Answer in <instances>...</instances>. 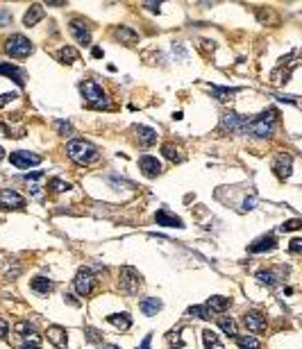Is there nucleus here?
<instances>
[{
    "label": "nucleus",
    "mask_w": 302,
    "mask_h": 349,
    "mask_svg": "<svg viewBox=\"0 0 302 349\" xmlns=\"http://www.w3.org/2000/svg\"><path fill=\"white\" fill-rule=\"evenodd\" d=\"M275 123H277V109H266L252 120H248L246 134H250L252 139H268L275 129Z\"/></svg>",
    "instance_id": "nucleus-1"
},
{
    "label": "nucleus",
    "mask_w": 302,
    "mask_h": 349,
    "mask_svg": "<svg viewBox=\"0 0 302 349\" xmlns=\"http://www.w3.org/2000/svg\"><path fill=\"white\" fill-rule=\"evenodd\" d=\"M66 155L68 159H73L75 163H79V166H89L91 161H95L98 159V150H95V145H91L89 141H71L66 145Z\"/></svg>",
    "instance_id": "nucleus-2"
},
{
    "label": "nucleus",
    "mask_w": 302,
    "mask_h": 349,
    "mask_svg": "<svg viewBox=\"0 0 302 349\" xmlns=\"http://www.w3.org/2000/svg\"><path fill=\"white\" fill-rule=\"evenodd\" d=\"M79 93H82V98L87 100L89 107H91V109H103V107H109L107 95H105L103 86H100L98 82H91V79L82 82V84H79Z\"/></svg>",
    "instance_id": "nucleus-3"
},
{
    "label": "nucleus",
    "mask_w": 302,
    "mask_h": 349,
    "mask_svg": "<svg viewBox=\"0 0 302 349\" xmlns=\"http://www.w3.org/2000/svg\"><path fill=\"white\" fill-rule=\"evenodd\" d=\"M5 52H7L9 57H14V59H23V57H28L32 52V43L28 36L12 34L7 39V43H5Z\"/></svg>",
    "instance_id": "nucleus-4"
},
{
    "label": "nucleus",
    "mask_w": 302,
    "mask_h": 349,
    "mask_svg": "<svg viewBox=\"0 0 302 349\" xmlns=\"http://www.w3.org/2000/svg\"><path fill=\"white\" fill-rule=\"evenodd\" d=\"M246 125H248V116H241L236 111H225L220 116L218 129L223 134H236V132H246Z\"/></svg>",
    "instance_id": "nucleus-5"
},
{
    "label": "nucleus",
    "mask_w": 302,
    "mask_h": 349,
    "mask_svg": "<svg viewBox=\"0 0 302 349\" xmlns=\"http://www.w3.org/2000/svg\"><path fill=\"white\" fill-rule=\"evenodd\" d=\"M120 290L123 293H127V295H134L136 290L143 286V277L139 272H136L134 268H130V266H123L120 268Z\"/></svg>",
    "instance_id": "nucleus-6"
},
{
    "label": "nucleus",
    "mask_w": 302,
    "mask_h": 349,
    "mask_svg": "<svg viewBox=\"0 0 302 349\" xmlns=\"http://www.w3.org/2000/svg\"><path fill=\"white\" fill-rule=\"evenodd\" d=\"M73 286H75L77 295H82V297H89V295L93 293L95 288V277L91 274V270L89 268H79L75 279H73Z\"/></svg>",
    "instance_id": "nucleus-7"
},
{
    "label": "nucleus",
    "mask_w": 302,
    "mask_h": 349,
    "mask_svg": "<svg viewBox=\"0 0 302 349\" xmlns=\"http://www.w3.org/2000/svg\"><path fill=\"white\" fill-rule=\"evenodd\" d=\"M0 209H5V211L25 209V198L21 193H16L14 188H3L0 190Z\"/></svg>",
    "instance_id": "nucleus-8"
},
{
    "label": "nucleus",
    "mask_w": 302,
    "mask_h": 349,
    "mask_svg": "<svg viewBox=\"0 0 302 349\" xmlns=\"http://www.w3.org/2000/svg\"><path fill=\"white\" fill-rule=\"evenodd\" d=\"M9 161H12V166H16V168H30V166L41 163V157L32 155V152H28V150H18V152H12Z\"/></svg>",
    "instance_id": "nucleus-9"
},
{
    "label": "nucleus",
    "mask_w": 302,
    "mask_h": 349,
    "mask_svg": "<svg viewBox=\"0 0 302 349\" xmlns=\"http://www.w3.org/2000/svg\"><path fill=\"white\" fill-rule=\"evenodd\" d=\"M291 168H293V157L282 152V155L275 157V163H273V170L279 179H289L291 177Z\"/></svg>",
    "instance_id": "nucleus-10"
},
{
    "label": "nucleus",
    "mask_w": 302,
    "mask_h": 349,
    "mask_svg": "<svg viewBox=\"0 0 302 349\" xmlns=\"http://www.w3.org/2000/svg\"><path fill=\"white\" fill-rule=\"evenodd\" d=\"M243 322H246V326H248V329H250L252 333L266 331V315L259 313V311H248V313L243 315Z\"/></svg>",
    "instance_id": "nucleus-11"
},
{
    "label": "nucleus",
    "mask_w": 302,
    "mask_h": 349,
    "mask_svg": "<svg viewBox=\"0 0 302 349\" xmlns=\"http://www.w3.org/2000/svg\"><path fill=\"white\" fill-rule=\"evenodd\" d=\"M71 34L75 36V41L77 43H82V46H89V41H91L89 28H87V23H84L82 18H73L71 20Z\"/></svg>",
    "instance_id": "nucleus-12"
},
{
    "label": "nucleus",
    "mask_w": 302,
    "mask_h": 349,
    "mask_svg": "<svg viewBox=\"0 0 302 349\" xmlns=\"http://www.w3.org/2000/svg\"><path fill=\"white\" fill-rule=\"evenodd\" d=\"M139 168L143 170L146 177H157L162 172V163L157 161V157H150V155H143L139 159Z\"/></svg>",
    "instance_id": "nucleus-13"
},
{
    "label": "nucleus",
    "mask_w": 302,
    "mask_h": 349,
    "mask_svg": "<svg viewBox=\"0 0 302 349\" xmlns=\"http://www.w3.org/2000/svg\"><path fill=\"white\" fill-rule=\"evenodd\" d=\"M48 340L52 342L55 347H59V349H66V342H68V336H66V329L64 326H57V324H52V326H48Z\"/></svg>",
    "instance_id": "nucleus-14"
},
{
    "label": "nucleus",
    "mask_w": 302,
    "mask_h": 349,
    "mask_svg": "<svg viewBox=\"0 0 302 349\" xmlns=\"http://www.w3.org/2000/svg\"><path fill=\"white\" fill-rule=\"evenodd\" d=\"M277 247V238H275L273 234H266L261 238H257V241L250 245V252L252 254H259V252H266V250H275Z\"/></svg>",
    "instance_id": "nucleus-15"
},
{
    "label": "nucleus",
    "mask_w": 302,
    "mask_h": 349,
    "mask_svg": "<svg viewBox=\"0 0 302 349\" xmlns=\"http://www.w3.org/2000/svg\"><path fill=\"white\" fill-rule=\"evenodd\" d=\"M155 222L157 225H164V227H184L182 220H179L177 215H173L168 209H159L155 213Z\"/></svg>",
    "instance_id": "nucleus-16"
},
{
    "label": "nucleus",
    "mask_w": 302,
    "mask_h": 349,
    "mask_svg": "<svg viewBox=\"0 0 302 349\" xmlns=\"http://www.w3.org/2000/svg\"><path fill=\"white\" fill-rule=\"evenodd\" d=\"M0 75H7L9 79H14L18 86H23L25 84V73L21 71V68L12 66V63H0Z\"/></svg>",
    "instance_id": "nucleus-17"
},
{
    "label": "nucleus",
    "mask_w": 302,
    "mask_h": 349,
    "mask_svg": "<svg viewBox=\"0 0 302 349\" xmlns=\"http://www.w3.org/2000/svg\"><path fill=\"white\" fill-rule=\"evenodd\" d=\"M232 304L230 297H223V295H214V297L207 299V309L211 311V313H223V311H227Z\"/></svg>",
    "instance_id": "nucleus-18"
},
{
    "label": "nucleus",
    "mask_w": 302,
    "mask_h": 349,
    "mask_svg": "<svg viewBox=\"0 0 302 349\" xmlns=\"http://www.w3.org/2000/svg\"><path fill=\"white\" fill-rule=\"evenodd\" d=\"M114 34H116V39H118L120 43H125V46H134L136 41H139V34H136L134 30L125 28V25H120V28H116V30H114Z\"/></svg>",
    "instance_id": "nucleus-19"
},
{
    "label": "nucleus",
    "mask_w": 302,
    "mask_h": 349,
    "mask_svg": "<svg viewBox=\"0 0 302 349\" xmlns=\"http://www.w3.org/2000/svg\"><path fill=\"white\" fill-rule=\"evenodd\" d=\"M41 18H44V7H41L39 3H34V5H30V9L25 12V16H23V23L28 25V28H32V25H36Z\"/></svg>",
    "instance_id": "nucleus-20"
},
{
    "label": "nucleus",
    "mask_w": 302,
    "mask_h": 349,
    "mask_svg": "<svg viewBox=\"0 0 302 349\" xmlns=\"http://www.w3.org/2000/svg\"><path fill=\"white\" fill-rule=\"evenodd\" d=\"M136 136H139V143L143 147H150V145H155V143H157V132L150 129V127L139 125V127H136Z\"/></svg>",
    "instance_id": "nucleus-21"
},
{
    "label": "nucleus",
    "mask_w": 302,
    "mask_h": 349,
    "mask_svg": "<svg viewBox=\"0 0 302 349\" xmlns=\"http://www.w3.org/2000/svg\"><path fill=\"white\" fill-rule=\"evenodd\" d=\"M139 309L143 311V315H157L162 311V299L157 297H146L139 301Z\"/></svg>",
    "instance_id": "nucleus-22"
},
{
    "label": "nucleus",
    "mask_w": 302,
    "mask_h": 349,
    "mask_svg": "<svg viewBox=\"0 0 302 349\" xmlns=\"http://www.w3.org/2000/svg\"><path fill=\"white\" fill-rule=\"evenodd\" d=\"M16 333H21V336L25 338V342H34V345H39V336H36V329L28 322H18L16 324Z\"/></svg>",
    "instance_id": "nucleus-23"
},
{
    "label": "nucleus",
    "mask_w": 302,
    "mask_h": 349,
    "mask_svg": "<svg viewBox=\"0 0 302 349\" xmlns=\"http://www.w3.org/2000/svg\"><path fill=\"white\" fill-rule=\"evenodd\" d=\"M107 322L114 326H118V329H123V331H127L132 326V317L127 313H111V315H107Z\"/></svg>",
    "instance_id": "nucleus-24"
},
{
    "label": "nucleus",
    "mask_w": 302,
    "mask_h": 349,
    "mask_svg": "<svg viewBox=\"0 0 302 349\" xmlns=\"http://www.w3.org/2000/svg\"><path fill=\"white\" fill-rule=\"evenodd\" d=\"M257 281L261 286H268V288H275L279 283V277L273 272V270H259L257 272Z\"/></svg>",
    "instance_id": "nucleus-25"
},
{
    "label": "nucleus",
    "mask_w": 302,
    "mask_h": 349,
    "mask_svg": "<svg viewBox=\"0 0 302 349\" xmlns=\"http://www.w3.org/2000/svg\"><path fill=\"white\" fill-rule=\"evenodd\" d=\"M32 290L34 293H39V295H48L52 288H55V283L50 281V279H46V277H36V279H32Z\"/></svg>",
    "instance_id": "nucleus-26"
},
{
    "label": "nucleus",
    "mask_w": 302,
    "mask_h": 349,
    "mask_svg": "<svg viewBox=\"0 0 302 349\" xmlns=\"http://www.w3.org/2000/svg\"><path fill=\"white\" fill-rule=\"evenodd\" d=\"M57 59H59L62 63H73V61H77L79 59V55H77V50L75 48H71V46H64L59 52H57Z\"/></svg>",
    "instance_id": "nucleus-27"
},
{
    "label": "nucleus",
    "mask_w": 302,
    "mask_h": 349,
    "mask_svg": "<svg viewBox=\"0 0 302 349\" xmlns=\"http://www.w3.org/2000/svg\"><path fill=\"white\" fill-rule=\"evenodd\" d=\"M238 89H220V86H211V95H214L218 102H227V100H232L236 95Z\"/></svg>",
    "instance_id": "nucleus-28"
},
{
    "label": "nucleus",
    "mask_w": 302,
    "mask_h": 349,
    "mask_svg": "<svg viewBox=\"0 0 302 349\" xmlns=\"http://www.w3.org/2000/svg\"><path fill=\"white\" fill-rule=\"evenodd\" d=\"M203 340H205V347L207 349H225L220 345V340H218V336H216L211 329H205L203 331Z\"/></svg>",
    "instance_id": "nucleus-29"
},
{
    "label": "nucleus",
    "mask_w": 302,
    "mask_h": 349,
    "mask_svg": "<svg viewBox=\"0 0 302 349\" xmlns=\"http://www.w3.org/2000/svg\"><path fill=\"white\" fill-rule=\"evenodd\" d=\"M236 345L241 349H261V342L254 336H236Z\"/></svg>",
    "instance_id": "nucleus-30"
},
{
    "label": "nucleus",
    "mask_w": 302,
    "mask_h": 349,
    "mask_svg": "<svg viewBox=\"0 0 302 349\" xmlns=\"http://www.w3.org/2000/svg\"><path fill=\"white\" fill-rule=\"evenodd\" d=\"M218 326H220V329L225 331L230 338H236V336H238V331H236V322L232 320V317H220V320H218Z\"/></svg>",
    "instance_id": "nucleus-31"
},
{
    "label": "nucleus",
    "mask_w": 302,
    "mask_h": 349,
    "mask_svg": "<svg viewBox=\"0 0 302 349\" xmlns=\"http://www.w3.org/2000/svg\"><path fill=\"white\" fill-rule=\"evenodd\" d=\"M162 152H164V157H166L168 161H182V155H179L177 145H173V143H164Z\"/></svg>",
    "instance_id": "nucleus-32"
},
{
    "label": "nucleus",
    "mask_w": 302,
    "mask_h": 349,
    "mask_svg": "<svg viewBox=\"0 0 302 349\" xmlns=\"http://www.w3.org/2000/svg\"><path fill=\"white\" fill-rule=\"evenodd\" d=\"M187 315L191 317H200V320H211V311L207 309V306H191V309L187 311Z\"/></svg>",
    "instance_id": "nucleus-33"
},
{
    "label": "nucleus",
    "mask_w": 302,
    "mask_h": 349,
    "mask_svg": "<svg viewBox=\"0 0 302 349\" xmlns=\"http://www.w3.org/2000/svg\"><path fill=\"white\" fill-rule=\"evenodd\" d=\"M48 188H50L52 193H64V190L71 188V184L64 182V179H59V177H55V179H50V182H48Z\"/></svg>",
    "instance_id": "nucleus-34"
},
{
    "label": "nucleus",
    "mask_w": 302,
    "mask_h": 349,
    "mask_svg": "<svg viewBox=\"0 0 302 349\" xmlns=\"http://www.w3.org/2000/svg\"><path fill=\"white\" fill-rule=\"evenodd\" d=\"M55 129L59 132L62 136H71L73 134V125L66 123V120H55Z\"/></svg>",
    "instance_id": "nucleus-35"
},
{
    "label": "nucleus",
    "mask_w": 302,
    "mask_h": 349,
    "mask_svg": "<svg viewBox=\"0 0 302 349\" xmlns=\"http://www.w3.org/2000/svg\"><path fill=\"white\" fill-rule=\"evenodd\" d=\"M302 227V220L293 218V220H286L284 225H279V231H298Z\"/></svg>",
    "instance_id": "nucleus-36"
},
{
    "label": "nucleus",
    "mask_w": 302,
    "mask_h": 349,
    "mask_svg": "<svg viewBox=\"0 0 302 349\" xmlns=\"http://www.w3.org/2000/svg\"><path fill=\"white\" fill-rule=\"evenodd\" d=\"M84 333H87V340H91V342H103V333H100L98 329H93V326H87V329H84Z\"/></svg>",
    "instance_id": "nucleus-37"
},
{
    "label": "nucleus",
    "mask_w": 302,
    "mask_h": 349,
    "mask_svg": "<svg viewBox=\"0 0 302 349\" xmlns=\"http://www.w3.org/2000/svg\"><path fill=\"white\" fill-rule=\"evenodd\" d=\"M289 252H291V254H300V252H302V241H300V238H293V241H291Z\"/></svg>",
    "instance_id": "nucleus-38"
},
{
    "label": "nucleus",
    "mask_w": 302,
    "mask_h": 349,
    "mask_svg": "<svg viewBox=\"0 0 302 349\" xmlns=\"http://www.w3.org/2000/svg\"><path fill=\"white\" fill-rule=\"evenodd\" d=\"M18 95L16 93H5V95H0V107H5V104H9L12 100H16Z\"/></svg>",
    "instance_id": "nucleus-39"
},
{
    "label": "nucleus",
    "mask_w": 302,
    "mask_h": 349,
    "mask_svg": "<svg viewBox=\"0 0 302 349\" xmlns=\"http://www.w3.org/2000/svg\"><path fill=\"white\" fill-rule=\"evenodd\" d=\"M9 20H12V14L7 9H0V25H7Z\"/></svg>",
    "instance_id": "nucleus-40"
},
{
    "label": "nucleus",
    "mask_w": 302,
    "mask_h": 349,
    "mask_svg": "<svg viewBox=\"0 0 302 349\" xmlns=\"http://www.w3.org/2000/svg\"><path fill=\"white\" fill-rule=\"evenodd\" d=\"M254 202H257L254 198H246V200H243V206H241V209H243V211H250V209H254Z\"/></svg>",
    "instance_id": "nucleus-41"
},
{
    "label": "nucleus",
    "mask_w": 302,
    "mask_h": 349,
    "mask_svg": "<svg viewBox=\"0 0 302 349\" xmlns=\"http://www.w3.org/2000/svg\"><path fill=\"white\" fill-rule=\"evenodd\" d=\"M7 333H9V324L5 320H0V338H7Z\"/></svg>",
    "instance_id": "nucleus-42"
},
{
    "label": "nucleus",
    "mask_w": 302,
    "mask_h": 349,
    "mask_svg": "<svg viewBox=\"0 0 302 349\" xmlns=\"http://www.w3.org/2000/svg\"><path fill=\"white\" fill-rule=\"evenodd\" d=\"M150 342H152V333H148V336L143 338V342H141L139 349H150Z\"/></svg>",
    "instance_id": "nucleus-43"
},
{
    "label": "nucleus",
    "mask_w": 302,
    "mask_h": 349,
    "mask_svg": "<svg viewBox=\"0 0 302 349\" xmlns=\"http://www.w3.org/2000/svg\"><path fill=\"white\" fill-rule=\"evenodd\" d=\"M64 297H66V301H68V304H73V306H79V301H77V299H73V295H64Z\"/></svg>",
    "instance_id": "nucleus-44"
},
{
    "label": "nucleus",
    "mask_w": 302,
    "mask_h": 349,
    "mask_svg": "<svg viewBox=\"0 0 302 349\" xmlns=\"http://www.w3.org/2000/svg\"><path fill=\"white\" fill-rule=\"evenodd\" d=\"M146 7L150 9V12H159V5L157 3H146Z\"/></svg>",
    "instance_id": "nucleus-45"
},
{
    "label": "nucleus",
    "mask_w": 302,
    "mask_h": 349,
    "mask_svg": "<svg viewBox=\"0 0 302 349\" xmlns=\"http://www.w3.org/2000/svg\"><path fill=\"white\" fill-rule=\"evenodd\" d=\"M21 349H39V345H34V342H25Z\"/></svg>",
    "instance_id": "nucleus-46"
},
{
    "label": "nucleus",
    "mask_w": 302,
    "mask_h": 349,
    "mask_svg": "<svg viewBox=\"0 0 302 349\" xmlns=\"http://www.w3.org/2000/svg\"><path fill=\"white\" fill-rule=\"evenodd\" d=\"M93 57L95 59H100V57H103V50H100V48H93Z\"/></svg>",
    "instance_id": "nucleus-47"
},
{
    "label": "nucleus",
    "mask_w": 302,
    "mask_h": 349,
    "mask_svg": "<svg viewBox=\"0 0 302 349\" xmlns=\"http://www.w3.org/2000/svg\"><path fill=\"white\" fill-rule=\"evenodd\" d=\"M0 159H5V150H3V147H0Z\"/></svg>",
    "instance_id": "nucleus-48"
}]
</instances>
